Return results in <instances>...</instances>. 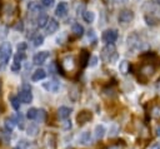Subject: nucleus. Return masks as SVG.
Returning <instances> with one entry per match:
<instances>
[{
  "instance_id": "nucleus-33",
  "label": "nucleus",
  "mask_w": 160,
  "mask_h": 149,
  "mask_svg": "<svg viewBox=\"0 0 160 149\" xmlns=\"http://www.w3.org/2000/svg\"><path fill=\"white\" fill-rule=\"evenodd\" d=\"M118 130H119V126H118L116 124H114V125H112V128L110 129V133H109V134H110V136H115V135L118 134Z\"/></svg>"
},
{
  "instance_id": "nucleus-6",
  "label": "nucleus",
  "mask_w": 160,
  "mask_h": 149,
  "mask_svg": "<svg viewBox=\"0 0 160 149\" xmlns=\"http://www.w3.org/2000/svg\"><path fill=\"white\" fill-rule=\"evenodd\" d=\"M118 35H119V34H118V30H116V29H108V30H105V31L102 33L101 40H102L104 43H106V44H112V43L116 41Z\"/></svg>"
},
{
  "instance_id": "nucleus-4",
  "label": "nucleus",
  "mask_w": 160,
  "mask_h": 149,
  "mask_svg": "<svg viewBox=\"0 0 160 149\" xmlns=\"http://www.w3.org/2000/svg\"><path fill=\"white\" fill-rule=\"evenodd\" d=\"M19 99L21 103L24 104H29L31 103L32 100V93H31V88L28 83H24L21 85V89H20V94H19Z\"/></svg>"
},
{
  "instance_id": "nucleus-24",
  "label": "nucleus",
  "mask_w": 160,
  "mask_h": 149,
  "mask_svg": "<svg viewBox=\"0 0 160 149\" xmlns=\"http://www.w3.org/2000/svg\"><path fill=\"white\" fill-rule=\"evenodd\" d=\"M28 9H29V11L30 13H41V6L38 4V3H35V1H32V3H30L29 5H28Z\"/></svg>"
},
{
  "instance_id": "nucleus-30",
  "label": "nucleus",
  "mask_w": 160,
  "mask_h": 149,
  "mask_svg": "<svg viewBox=\"0 0 160 149\" xmlns=\"http://www.w3.org/2000/svg\"><path fill=\"white\" fill-rule=\"evenodd\" d=\"M151 115H152V118H155V119H159V118H160V106H159V105L152 108Z\"/></svg>"
},
{
  "instance_id": "nucleus-31",
  "label": "nucleus",
  "mask_w": 160,
  "mask_h": 149,
  "mask_svg": "<svg viewBox=\"0 0 160 149\" xmlns=\"http://www.w3.org/2000/svg\"><path fill=\"white\" fill-rule=\"evenodd\" d=\"M20 66H21V63H20V61L14 60V61H12V64H11V70H12L14 73H16V71H19V70H20Z\"/></svg>"
},
{
  "instance_id": "nucleus-15",
  "label": "nucleus",
  "mask_w": 160,
  "mask_h": 149,
  "mask_svg": "<svg viewBox=\"0 0 160 149\" xmlns=\"http://www.w3.org/2000/svg\"><path fill=\"white\" fill-rule=\"evenodd\" d=\"M49 20L50 19H49V16L46 14H39L38 18H36V25H38V28H45L48 25Z\"/></svg>"
},
{
  "instance_id": "nucleus-9",
  "label": "nucleus",
  "mask_w": 160,
  "mask_h": 149,
  "mask_svg": "<svg viewBox=\"0 0 160 149\" xmlns=\"http://www.w3.org/2000/svg\"><path fill=\"white\" fill-rule=\"evenodd\" d=\"M42 86H44L45 90H48V91H50V93H56V91L59 90V88H60V83H59L56 79H51V80L44 83Z\"/></svg>"
},
{
  "instance_id": "nucleus-21",
  "label": "nucleus",
  "mask_w": 160,
  "mask_h": 149,
  "mask_svg": "<svg viewBox=\"0 0 160 149\" xmlns=\"http://www.w3.org/2000/svg\"><path fill=\"white\" fill-rule=\"evenodd\" d=\"M119 70L122 75H126L130 70V63L128 60H121L120 64H119Z\"/></svg>"
},
{
  "instance_id": "nucleus-37",
  "label": "nucleus",
  "mask_w": 160,
  "mask_h": 149,
  "mask_svg": "<svg viewBox=\"0 0 160 149\" xmlns=\"http://www.w3.org/2000/svg\"><path fill=\"white\" fill-rule=\"evenodd\" d=\"M62 128L65 129V130H68V129H70L71 128V121H69V120H66L64 124H62Z\"/></svg>"
},
{
  "instance_id": "nucleus-18",
  "label": "nucleus",
  "mask_w": 160,
  "mask_h": 149,
  "mask_svg": "<svg viewBox=\"0 0 160 149\" xmlns=\"http://www.w3.org/2000/svg\"><path fill=\"white\" fill-rule=\"evenodd\" d=\"M89 60H90V54L86 50H82L80 53V66L81 68H85L89 64Z\"/></svg>"
},
{
  "instance_id": "nucleus-40",
  "label": "nucleus",
  "mask_w": 160,
  "mask_h": 149,
  "mask_svg": "<svg viewBox=\"0 0 160 149\" xmlns=\"http://www.w3.org/2000/svg\"><path fill=\"white\" fill-rule=\"evenodd\" d=\"M109 149H120V146H118V145H112V146H110Z\"/></svg>"
},
{
  "instance_id": "nucleus-22",
  "label": "nucleus",
  "mask_w": 160,
  "mask_h": 149,
  "mask_svg": "<svg viewBox=\"0 0 160 149\" xmlns=\"http://www.w3.org/2000/svg\"><path fill=\"white\" fill-rule=\"evenodd\" d=\"M71 31H72V34H74V35H76V36H81V35L84 34V28H82V25H80V24L75 23V24H72Z\"/></svg>"
},
{
  "instance_id": "nucleus-34",
  "label": "nucleus",
  "mask_w": 160,
  "mask_h": 149,
  "mask_svg": "<svg viewBox=\"0 0 160 149\" xmlns=\"http://www.w3.org/2000/svg\"><path fill=\"white\" fill-rule=\"evenodd\" d=\"M14 29H15V30H19V31H22V30H24V23H22V21H18V23L14 25Z\"/></svg>"
},
{
  "instance_id": "nucleus-2",
  "label": "nucleus",
  "mask_w": 160,
  "mask_h": 149,
  "mask_svg": "<svg viewBox=\"0 0 160 149\" xmlns=\"http://www.w3.org/2000/svg\"><path fill=\"white\" fill-rule=\"evenodd\" d=\"M11 53H12V49H11L10 43H2L0 45V68L1 69H4L6 66V64L9 63Z\"/></svg>"
},
{
  "instance_id": "nucleus-16",
  "label": "nucleus",
  "mask_w": 160,
  "mask_h": 149,
  "mask_svg": "<svg viewBox=\"0 0 160 149\" xmlns=\"http://www.w3.org/2000/svg\"><path fill=\"white\" fill-rule=\"evenodd\" d=\"M59 29V23L55 19H50L48 25H46V33L48 34H54Z\"/></svg>"
},
{
  "instance_id": "nucleus-38",
  "label": "nucleus",
  "mask_w": 160,
  "mask_h": 149,
  "mask_svg": "<svg viewBox=\"0 0 160 149\" xmlns=\"http://www.w3.org/2000/svg\"><path fill=\"white\" fill-rule=\"evenodd\" d=\"M149 149H160V144L159 143H154L152 145H150Z\"/></svg>"
},
{
  "instance_id": "nucleus-43",
  "label": "nucleus",
  "mask_w": 160,
  "mask_h": 149,
  "mask_svg": "<svg viewBox=\"0 0 160 149\" xmlns=\"http://www.w3.org/2000/svg\"><path fill=\"white\" fill-rule=\"evenodd\" d=\"M121 1H128V0H121Z\"/></svg>"
},
{
  "instance_id": "nucleus-8",
  "label": "nucleus",
  "mask_w": 160,
  "mask_h": 149,
  "mask_svg": "<svg viewBox=\"0 0 160 149\" xmlns=\"http://www.w3.org/2000/svg\"><path fill=\"white\" fill-rule=\"evenodd\" d=\"M48 58H49V51L42 50V51H39V53H36V54L34 55L32 63L36 64V65H41V64H44V63L46 61Z\"/></svg>"
},
{
  "instance_id": "nucleus-12",
  "label": "nucleus",
  "mask_w": 160,
  "mask_h": 149,
  "mask_svg": "<svg viewBox=\"0 0 160 149\" xmlns=\"http://www.w3.org/2000/svg\"><path fill=\"white\" fill-rule=\"evenodd\" d=\"M68 9H69L68 3H65V1L59 3L58 6H56V9H55V14H56V16H60V18L65 16V15L68 14Z\"/></svg>"
},
{
  "instance_id": "nucleus-41",
  "label": "nucleus",
  "mask_w": 160,
  "mask_h": 149,
  "mask_svg": "<svg viewBox=\"0 0 160 149\" xmlns=\"http://www.w3.org/2000/svg\"><path fill=\"white\" fill-rule=\"evenodd\" d=\"M104 3L105 4H111V3H114V0H104Z\"/></svg>"
},
{
  "instance_id": "nucleus-13",
  "label": "nucleus",
  "mask_w": 160,
  "mask_h": 149,
  "mask_svg": "<svg viewBox=\"0 0 160 149\" xmlns=\"http://www.w3.org/2000/svg\"><path fill=\"white\" fill-rule=\"evenodd\" d=\"M45 78H46V71L44 69H36L31 75V80L32 81H40V80H42Z\"/></svg>"
},
{
  "instance_id": "nucleus-1",
  "label": "nucleus",
  "mask_w": 160,
  "mask_h": 149,
  "mask_svg": "<svg viewBox=\"0 0 160 149\" xmlns=\"http://www.w3.org/2000/svg\"><path fill=\"white\" fill-rule=\"evenodd\" d=\"M118 58L116 54V49L112 44H106L102 49H101V59L105 63H114Z\"/></svg>"
},
{
  "instance_id": "nucleus-36",
  "label": "nucleus",
  "mask_w": 160,
  "mask_h": 149,
  "mask_svg": "<svg viewBox=\"0 0 160 149\" xmlns=\"http://www.w3.org/2000/svg\"><path fill=\"white\" fill-rule=\"evenodd\" d=\"M26 43H20V44H18V51H24L25 49H26Z\"/></svg>"
},
{
  "instance_id": "nucleus-26",
  "label": "nucleus",
  "mask_w": 160,
  "mask_h": 149,
  "mask_svg": "<svg viewBox=\"0 0 160 149\" xmlns=\"http://www.w3.org/2000/svg\"><path fill=\"white\" fill-rule=\"evenodd\" d=\"M10 103H11V106L15 109V110H19L20 109V99L18 96H10Z\"/></svg>"
},
{
  "instance_id": "nucleus-23",
  "label": "nucleus",
  "mask_w": 160,
  "mask_h": 149,
  "mask_svg": "<svg viewBox=\"0 0 160 149\" xmlns=\"http://www.w3.org/2000/svg\"><path fill=\"white\" fill-rule=\"evenodd\" d=\"M26 131H28V135H30V136H36L38 133H39V126H38L36 124H32V123H31V124L28 126Z\"/></svg>"
},
{
  "instance_id": "nucleus-11",
  "label": "nucleus",
  "mask_w": 160,
  "mask_h": 149,
  "mask_svg": "<svg viewBox=\"0 0 160 149\" xmlns=\"http://www.w3.org/2000/svg\"><path fill=\"white\" fill-rule=\"evenodd\" d=\"M155 71V65L152 63H148V64H144L141 68H140V75H144V76H151Z\"/></svg>"
},
{
  "instance_id": "nucleus-20",
  "label": "nucleus",
  "mask_w": 160,
  "mask_h": 149,
  "mask_svg": "<svg viewBox=\"0 0 160 149\" xmlns=\"http://www.w3.org/2000/svg\"><path fill=\"white\" fill-rule=\"evenodd\" d=\"M70 113H71V110L68 106H60L58 109V115L60 119H68L70 116Z\"/></svg>"
},
{
  "instance_id": "nucleus-17",
  "label": "nucleus",
  "mask_w": 160,
  "mask_h": 149,
  "mask_svg": "<svg viewBox=\"0 0 160 149\" xmlns=\"http://www.w3.org/2000/svg\"><path fill=\"white\" fill-rule=\"evenodd\" d=\"M79 143L82 145H89L91 143V134L90 131H82L81 135L79 136Z\"/></svg>"
},
{
  "instance_id": "nucleus-3",
  "label": "nucleus",
  "mask_w": 160,
  "mask_h": 149,
  "mask_svg": "<svg viewBox=\"0 0 160 149\" xmlns=\"http://www.w3.org/2000/svg\"><path fill=\"white\" fill-rule=\"evenodd\" d=\"M128 44L131 50H142V49L148 48V44L145 41H142L141 38L135 33L128 36Z\"/></svg>"
},
{
  "instance_id": "nucleus-35",
  "label": "nucleus",
  "mask_w": 160,
  "mask_h": 149,
  "mask_svg": "<svg viewBox=\"0 0 160 149\" xmlns=\"http://www.w3.org/2000/svg\"><path fill=\"white\" fill-rule=\"evenodd\" d=\"M96 64H98V56H91V59L89 60V65L91 68H94V66H96Z\"/></svg>"
},
{
  "instance_id": "nucleus-29",
  "label": "nucleus",
  "mask_w": 160,
  "mask_h": 149,
  "mask_svg": "<svg viewBox=\"0 0 160 149\" xmlns=\"http://www.w3.org/2000/svg\"><path fill=\"white\" fill-rule=\"evenodd\" d=\"M46 115H48V113L44 109H40V110H38V116L36 118L39 119V121H45Z\"/></svg>"
},
{
  "instance_id": "nucleus-5",
  "label": "nucleus",
  "mask_w": 160,
  "mask_h": 149,
  "mask_svg": "<svg viewBox=\"0 0 160 149\" xmlns=\"http://www.w3.org/2000/svg\"><path fill=\"white\" fill-rule=\"evenodd\" d=\"M75 66V58L72 55H68L65 56L62 60H61V64H60V68H61V74L65 75V73L72 70Z\"/></svg>"
},
{
  "instance_id": "nucleus-42",
  "label": "nucleus",
  "mask_w": 160,
  "mask_h": 149,
  "mask_svg": "<svg viewBox=\"0 0 160 149\" xmlns=\"http://www.w3.org/2000/svg\"><path fill=\"white\" fill-rule=\"evenodd\" d=\"M14 149H21V148H20V146H15Z\"/></svg>"
},
{
  "instance_id": "nucleus-14",
  "label": "nucleus",
  "mask_w": 160,
  "mask_h": 149,
  "mask_svg": "<svg viewBox=\"0 0 160 149\" xmlns=\"http://www.w3.org/2000/svg\"><path fill=\"white\" fill-rule=\"evenodd\" d=\"M105 126L102 125V124H98L96 126H95V129H94V136H95V139L96 140H100V139H102L104 138V135H105Z\"/></svg>"
},
{
  "instance_id": "nucleus-25",
  "label": "nucleus",
  "mask_w": 160,
  "mask_h": 149,
  "mask_svg": "<svg viewBox=\"0 0 160 149\" xmlns=\"http://www.w3.org/2000/svg\"><path fill=\"white\" fill-rule=\"evenodd\" d=\"M82 19L86 21V23H92L94 21V19H95V14L92 13V11H84L82 13Z\"/></svg>"
},
{
  "instance_id": "nucleus-32",
  "label": "nucleus",
  "mask_w": 160,
  "mask_h": 149,
  "mask_svg": "<svg viewBox=\"0 0 160 149\" xmlns=\"http://www.w3.org/2000/svg\"><path fill=\"white\" fill-rule=\"evenodd\" d=\"M54 1L55 0H41V5L44 8H50V6L54 5Z\"/></svg>"
},
{
  "instance_id": "nucleus-19",
  "label": "nucleus",
  "mask_w": 160,
  "mask_h": 149,
  "mask_svg": "<svg viewBox=\"0 0 160 149\" xmlns=\"http://www.w3.org/2000/svg\"><path fill=\"white\" fill-rule=\"evenodd\" d=\"M15 125H16V120L12 119V118H6L5 121H4V126H5V129H6L8 133H11L14 130Z\"/></svg>"
},
{
  "instance_id": "nucleus-28",
  "label": "nucleus",
  "mask_w": 160,
  "mask_h": 149,
  "mask_svg": "<svg viewBox=\"0 0 160 149\" xmlns=\"http://www.w3.org/2000/svg\"><path fill=\"white\" fill-rule=\"evenodd\" d=\"M42 43H44V36L40 35V34L35 35V38L32 39V45H34V46H40Z\"/></svg>"
},
{
  "instance_id": "nucleus-39",
  "label": "nucleus",
  "mask_w": 160,
  "mask_h": 149,
  "mask_svg": "<svg viewBox=\"0 0 160 149\" xmlns=\"http://www.w3.org/2000/svg\"><path fill=\"white\" fill-rule=\"evenodd\" d=\"M155 133H156V135H158V136H160V125H159V126L156 128V130H155Z\"/></svg>"
},
{
  "instance_id": "nucleus-7",
  "label": "nucleus",
  "mask_w": 160,
  "mask_h": 149,
  "mask_svg": "<svg viewBox=\"0 0 160 149\" xmlns=\"http://www.w3.org/2000/svg\"><path fill=\"white\" fill-rule=\"evenodd\" d=\"M118 19H119V21L122 23V24L130 23V21L134 19V11L130 10V9H122V10L119 13Z\"/></svg>"
},
{
  "instance_id": "nucleus-10",
  "label": "nucleus",
  "mask_w": 160,
  "mask_h": 149,
  "mask_svg": "<svg viewBox=\"0 0 160 149\" xmlns=\"http://www.w3.org/2000/svg\"><path fill=\"white\" fill-rule=\"evenodd\" d=\"M91 118H92L91 111H89V110H82V111H80V113L78 114V116H76V121H78L79 125H82V124L88 123Z\"/></svg>"
},
{
  "instance_id": "nucleus-27",
  "label": "nucleus",
  "mask_w": 160,
  "mask_h": 149,
  "mask_svg": "<svg viewBox=\"0 0 160 149\" xmlns=\"http://www.w3.org/2000/svg\"><path fill=\"white\" fill-rule=\"evenodd\" d=\"M38 116V109L36 108H30L28 111H26V118L32 120V119H36Z\"/></svg>"
}]
</instances>
